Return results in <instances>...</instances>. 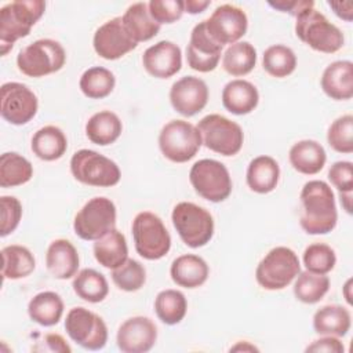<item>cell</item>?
I'll list each match as a JSON object with an SVG mask.
<instances>
[{"label": "cell", "mask_w": 353, "mask_h": 353, "mask_svg": "<svg viewBox=\"0 0 353 353\" xmlns=\"http://www.w3.org/2000/svg\"><path fill=\"white\" fill-rule=\"evenodd\" d=\"M92 250L97 262L106 269H114L128 258L125 236L116 228L101 239L95 240Z\"/></svg>", "instance_id": "28"}, {"label": "cell", "mask_w": 353, "mask_h": 353, "mask_svg": "<svg viewBox=\"0 0 353 353\" xmlns=\"http://www.w3.org/2000/svg\"><path fill=\"white\" fill-rule=\"evenodd\" d=\"M1 274L4 280L28 277L36 268V259L29 248L18 244L1 248Z\"/></svg>", "instance_id": "33"}, {"label": "cell", "mask_w": 353, "mask_h": 353, "mask_svg": "<svg viewBox=\"0 0 353 353\" xmlns=\"http://www.w3.org/2000/svg\"><path fill=\"white\" fill-rule=\"evenodd\" d=\"M170 102L179 114L192 117L205 108L208 87L196 76H183L171 85Z\"/></svg>", "instance_id": "19"}, {"label": "cell", "mask_w": 353, "mask_h": 353, "mask_svg": "<svg viewBox=\"0 0 353 353\" xmlns=\"http://www.w3.org/2000/svg\"><path fill=\"white\" fill-rule=\"evenodd\" d=\"M288 159L295 171L305 175H314L324 168L327 153L317 141L302 139L291 146Z\"/></svg>", "instance_id": "25"}, {"label": "cell", "mask_w": 353, "mask_h": 353, "mask_svg": "<svg viewBox=\"0 0 353 353\" xmlns=\"http://www.w3.org/2000/svg\"><path fill=\"white\" fill-rule=\"evenodd\" d=\"M350 325V312L341 305H325L313 314V328L319 335L345 336Z\"/></svg>", "instance_id": "29"}, {"label": "cell", "mask_w": 353, "mask_h": 353, "mask_svg": "<svg viewBox=\"0 0 353 353\" xmlns=\"http://www.w3.org/2000/svg\"><path fill=\"white\" fill-rule=\"evenodd\" d=\"M222 46L218 44L207 32L205 21L199 22L190 33V40L186 47L188 65L200 73L212 72L221 59Z\"/></svg>", "instance_id": "17"}, {"label": "cell", "mask_w": 353, "mask_h": 353, "mask_svg": "<svg viewBox=\"0 0 353 353\" xmlns=\"http://www.w3.org/2000/svg\"><path fill=\"white\" fill-rule=\"evenodd\" d=\"M328 179L341 192L353 190V164L350 161H336L328 170Z\"/></svg>", "instance_id": "46"}, {"label": "cell", "mask_w": 353, "mask_h": 353, "mask_svg": "<svg viewBox=\"0 0 353 353\" xmlns=\"http://www.w3.org/2000/svg\"><path fill=\"white\" fill-rule=\"evenodd\" d=\"M92 46L101 58L114 61L132 51L138 43L127 33L121 17H116L95 30Z\"/></svg>", "instance_id": "16"}, {"label": "cell", "mask_w": 353, "mask_h": 353, "mask_svg": "<svg viewBox=\"0 0 353 353\" xmlns=\"http://www.w3.org/2000/svg\"><path fill=\"white\" fill-rule=\"evenodd\" d=\"M189 181L194 192L211 203H221L232 193V178L228 168L214 159L196 161L189 171Z\"/></svg>", "instance_id": "11"}, {"label": "cell", "mask_w": 353, "mask_h": 353, "mask_svg": "<svg viewBox=\"0 0 353 353\" xmlns=\"http://www.w3.org/2000/svg\"><path fill=\"white\" fill-rule=\"evenodd\" d=\"M170 274L176 285L183 288H197L207 281L210 268L201 256L183 254L172 261Z\"/></svg>", "instance_id": "23"}, {"label": "cell", "mask_w": 353, "mask_h": 353, "mask_svg": "<svg viewBox=\"0 0 353 353\" xmlns=\"http://www.w3.org/2000/svg\"><path fill=\"white\" fill-rule=\"evenodd\" d=\"M262 66L268 74L283 79L295 70L296 55L290 47L284 44H274L265 50L262 57Z\"/></svg>", "instance_id": "40"}, {"label": "cell", "mask_w": 353, "mask_h": 353, "mask_svg": "<svg viewBox=\"0 0 353 353\" xmlns=\"http://www.w3.org/2000/svg\"><path fill=\"white\" fill-rule=\"evenodd\" d=\"M0 92V113L10 124L23 125L36 116L39 101L36 94L28 85L8 81L1 85Z\"/></svg>", "instance_id": "14"}, {"label": "cell", "mask_w": 353, "mask_h": 353, "mask_svg": "<svg viewBox=\"0 0 353 353\" xmlns=\"http://www.w3.org/2000/svg\"><path fill=\"white\" fill-rule=\"evenodd\" d=\"M294 283V295L298 301L313 305L324 298L330 290V279L325 274L299 272Z\"/></svg>", "instance_id": "39"}, {"label": "cell", "mask_w": 353, "mask_h": 353, "mask_svg": "<svg viewBox=\"0 0 353 353\" xmlns=\"http://www.w3.org/2000/svg\"><path fill=\"white\" fill-rule=\"evenodd\" d=\"M46 3L41 0H15L0 8V51L7 55L18 39L26 37L43 17Z\"/></svg>", "instance_id": "2"}, {"label": "cell", "mask_w": 353, "mask_h": 353, "mask_svg": "<svg viewBox=\"0 0 353 353\" xmlns=\"http://www.w3.org/2000/svg\"><path fill=\"white\" fill-rule=\"evenodd\" d=\"M339 199H341V204L343 205L346 212L350 214L352 212V192H341Z\"/></svg>", "instance_id": "52"}, {"label": "cell", "mask_w": 353, "mask_h": 353, "mask_svg": "<svg viewBox=\"0 0 353 353\" xmlns=\"http://www.w3.org/2000/svg\"><path fill=\"white\" fill-rule=\"evenodd\" d=\"M152 18L159 23H172L185 12L181 0H152L148 3Z\"/></svg>", "instance_id": "45"}, {"label": "cell", "mask_w": 353, "mask_h": 353, "mask_svg": "<svg viewBox=\"0 0 353 353\" xmlns=\"http://www.w3.org/2000/svg\"><path fill=\"white\" fill-rule=\"evenodd\" d=\"M32 350L34 352H55V353H70L72 347L66 343L63 336L59 334H46L41 342H37Z\"/></svg>", "instance_id": "47"}, {"label": "cell", "mask_w": 353, "mask_h": 353, "mask_svg": "<svg viewBox=\"0 0 353 353\" xmlns=\"http://www.w3.org/2000/svg\"><path fill=\"white\" fill-rule=\"evenodd\" d=\"M349 284H350V280H347V283H346V285H345V288H346V291L349 290ZM346 301L349 302V303H352V299H350V295L349 294H346Z\"/></svg>", "instance_id": "54"}, {"label": "cell", "mask_w": 353, "mask_h": 353, "mask_svg": "<svg viewBox=\"0 0 353 353\" xmlns=\"http://www.w3.org/2000/svg\"><path fill=\"white\" fill-rule=\"evenodd\" d=\"M123 131V124L119 116L110 110L94 113L85 124L87 138L99 146H108L119 139Z\"/></svg>", "instance_id": "31"}, {"label": "cell", "mask_w": 353, "mask_h": 353, "mask_svg": "<svg viewBox=\"0 0 353 353\" xmlns=\"http://www.w3.org/2000/svg\"><path fill=\"white\" fill-rule=\"evenodd\" d=\"M66 52L63 47L52 39H40L25 48L17 57V66L28 77H43L63 68Z\"/></svg>", "instance_id": "8"}, {"label": "cell", "mask_w": 353, "mask_h": 353, "mask_svg": "<svg viewBox=\"0 0 353 353\" xmlns=\"http://www.w3.org/2000/svg\"><path fill=\"white\" fill-rule=\"evenodd\" d=\"M301 272L298 255L288 247L272 248L258 263L255 279L269 291L283 290L290 285Z\"/></svg>", "instance_id": "5"}, {"label": "cell", "mask_w": 353, "mask_h": 353, "mask_svg": "<svg viewBox=\"0 0 353 353\" xmlns=\"http://www.w3.org/2000/svg\"><path fill=\"white\" fill-rule=\"evenodd\" d=\"M142 65L153 77H172L182 68L181 48L170 40H161L145 50L142 55Z\"/></svg>", "instance_id": "20"}, {"label": "cell", "mask_w": 353, "mask_h": 353, "mask_svg": "<svg viewBox=\"0 0 353 353\" xmlns=\"http://www.w3.org/2000/svg\"><path fill=\"white\" fill-rule=\"evenodd\" d=\"M299 225L307 234H327L336 226L338 212L332 189L324 181L313 179L303 185Z\"/></svg>", "instance_id": "1"}, {"label": "cell", "mask_w": 353, "mask_h": 353, "mask_svg": "<svg viewBox=\"0 0 353 353\" xmlns=\"http://www.w3.org/2000/svg\"><path fill=\"white\" fill-rule=\"evenodd\" d=\"M201 135L196 125L185 120L168 121L159 134V148L165 159L174 163H186L201 148Z\"/></svg>", "instance_id": "10"}, {"label": "cell", "mask_w": 353, "mask_h": 353, "mask_svg": "<svg viewBox=\"0 0 353 353\" xmlns=\"http://www.w3.org/2000/svg\"><path fill=\"white\" fill-rule=\"evenodd\" d=\"M79 263V252L69 240L57 239L51 241L46 254V265L55 279L68 280L76 276Z\"/></svg>", "instance_id": "21"}, {"label": "cell", "mask_w": 353, "mask_h": 353, "mask_svg": "<svg viewBox=\"0 0 353 353\" xmlns=\"http://www.w3.org/2000/svg\"><path fill=\"white\" fill-rule=\"evenodd\" d=\"M247 345V342L244 341L243 343L241 342H239V345H236L234 347H232L230 350H258L255 346H252V345H248V346H245Z\"/></svg>", "instance_id": "53"}, {"label": "cell", "mask_w": 353, "mask_h": 353, "mask_svg": "<svg viewBox=\"0 0 353 353\" xmlns=\"http://www.w3.org/2000/svg\"><path fill=\"white\" fill-rule=\"evenodd\" d=\"M268 4L274 10H279L281 12H288L290 15H294V17H296L305 8H310L314 6L312 0H276V1H268Z\"/></svg>", "instance_id": "49"}, {"label": "cell", "mask_w": 353, "mask_h": 353, "mask_svg": "<svg viewBox=\"0 0 353 353\" xmlns=\"http://www.w3.org/2000/svg\"><path fill=\"white\" fill-rule=\"evenodd\" d=\"M328 145L338 153L353 152V116L343 114L335 119L327 131Z\"/></svg>", "instance_id": "43"}, {"label": "cell", "mask_w": 353, "mask_h": 353, "mask_svg": "<svg viewBox=\"0 0 353 353\" xmlns=\"http://www.w3.org/2000/svg\"><path fill=\"white\" fill-rule=\"evenodd\" d=\"M302 259L306 270L317 274L330 273L336 263L335 251L325 243H313L307 245Z\"/></svg>", "instance_id": "42"}, {"label": "cell", "mask_w": 353, "mask_h": 353, "mask_svg": "<svg viewBox=\"0 0 353 353\" xmlns=\"http://www.w3.org/2000/svg\"><path fill=\"white\" fill-rule=\"evenodd\" d=\"M280 178L277 161L266 154L252 159L248 164L245 179L248 188L259 194L270 193L276 189Z\"/></svg>", "instance_id": "26"}, {"label": "cell", "mask_w": 353, "mask_h": 353, "mask_svg": "<svg viewBox=\"0 0 353 353\" xmlns=\"http://www.w3.org/2000/svg\"><path fill=\"white\" fill-rule=\"evenodd\" d=\"M116 205L108 197H92L76 214L74 233L87 241H95L116 226Z\"/></svg>", "instance_id": "12"}, {"label": "cell", "mask_w": 353, "mask_h": 353, "mask_svg": "<svg viewBox=\"0 0 353 353\" xmlns=\"http://www.w3.org/2000/svg\"><path fill=\"white\" fill-rule=\"evenodd\" d=\"M256 63V50L248 41H237L230 44L223 57L222 68L230 76H245Z\"/></svg>", "instance_id": "36"}, {"label": "cell", "mask_w": 353, "mask_h": 353, "mask_svg": "<svg viewBox=\"0 0 353 353\" xmlns=\"http://www.w3.org/2000/svg\"><path fill=\"white\" fill-rule=\"evenodd\" d=\"M205 21L210 36L222 47L237 43L247 32L248 19L245 12L233 4L218 6Z\"/></svg>", "instance_id": "15"}, {"label": "cell", "mask_w": 353, "mask_h": 353, "mask_svg": "<svg viewBox=\"0 0 353 353\" xmlns=\"http://www.w3.org/2000/svg\"><path fill=\"white\" fill-rule=\"evenodd\" d=\"M70 172L76 181L98 188L114 186L121 178L120 168L113 160L91 149H80L73 153Z\"/></svg>", "instance_id": "7"}, {"label": "cell", "mask_w": 353, "mask_h": 353, "mask_svg": "<svg viewBox=\"0 0 353 353\" xmlns=\"http://www.w3.org/2000/svg\"><path fill=\"white\" fill-rule=\"evenodd\" d=\"M28 314L39 325L52 327L62 319L63 301L54 291L39 292L29 301Z\"/></svg>", "instance_id": "32"}, {"label": "cell", "mask_w": 353, "mask_h": 353, "mask_svg": "<svg viewBox=\"0 0 353 353\" xmlns=\"http://www.w3.org/2000/svg\"><path fill=\"white\" fill-rule=\"evenodd\" d=\"M171 221L181 240L190 248L205 245L214 236L212 215L194 203H178L172 210Z\"/></svg>", "instance_id": "4"}, {"label": "cell", "mask_w": 353, "mask_h": 353, "mask_svg": "<svg viewBox=\"0 0 353 353\" xmlns=\"http://www.w3.org/2000/svg\"><path fill=\"white\" fill-rule=\"evenodd\" d=\"M196 127L201 135L203 145L215 153L234 156L243 148L244 132L241 127L222 114H207Z\"/></svg>", "instance_id": "9"}, {"label": "cell", "mask_w": 353, "mask_h": 353, "mask_svg": "<svg viewBox=\"0 0 353 353\" xmlns=\"http://www.w3.org/2000/svg\"><path fill=\"white\" fill-rule=\"evenodd\" d=\"M32 152L44 161L61 159L68 149V139L57 125H44L32 137Z\"/></svg>", "instance_id": "30"}, {"label": "cell", "mask_w": 353, "mask_h": 353, "mask_svg": "<svg viewBox=\"0 0 353 353\" xmlns=\"http://www.w3.org/2000/svg\"><path fill=\"white\" fill-rule=\"evenodd\" d=\"M112 280L119 290L135 292L143 287L146 281V270L141 262L127 258L120 266L112 269Z\"/></svg>", "instance_id": "41"}, {"label": "cell", "mask_w": 353, "mask_h": 353, "mask_svg": "<svg viewBox=\"0 0 353 353\" xmlns=\"http://www.w3.org/2000/svg\"><path fill=\"white\" fill-rule=\"evenodd\" d=\"M157 341L156 324L145 316L127 319L117 330V347L124 353H146Z\"/></svg>", "instance_id": "18"}, {"label": "cell", "mask_w": 353, "mask_h": 353, "mask_svg": "<svg viewBox=\"0 0 353 353\" xmlns=\"http://www.w3.org/2000/svg\"><path fill=\"white\" fill-rule=\"evenodd\" d=\"M1 225H0V236L6 237L12 233L22 218V204L14 196H1Z\"/></svg>", "instance_id": "44"}, {"label": "cell", "mask_w": 353, "mask_h": 353, "mask_svg": "<svg viewBox=\"0 0 353 353\" xmlns=\"http://www.w3.org/2000/svg\"><path fill=\"white\" fill-rule=\"evenodd\" d=\"M72 287L80 299L90 303L102 302L109 294L106 277L91 268L81 269L79 273H76Z\"/></svg>", "instance_id": "34"}, {"label": "cell", "mask_w": 353, "mask_h": 353, "mask_svg": "<svg viewBox=\"0 0 353 353\" xmlns=\"http://www.w3.org/2000/svg\"><path fill=\"white\" fill-rule=\"evenodd\" d=\"M116 84L114 74L102 66H92L87 69L79 81L81 92L90 99H102L108 97Z\"/></svg>", "instance_id": "38"}, {"label": "cell", "mask_w": 353, "mask_h": 353, "mask_svg": "<svg viewBox=\"0 0 353 353\" xmlns=\"http://www.w3.org/2000/svg\"><path fill=\"white\" fill-rule=\"evenodd\" d=\"M121 21L127 33L137 43L153 39L160 30V25L152 18L149 6L145 1L131 4L121 17Z\"/></svg>", "instance_id": "27"}, {"label": "cell", "mask_w": 353, "mask_h": 353, "mask_svg": "<svg viewBox=\"0 0 353 353\" xmlns=\"http://www.w3.org/2000/svg\"><path fill=\"white\" fill-rule=\"evenodd\" d=\"M188 310V301L178 290H163L154 299V312L159 320L167 325L181 323Z\"/></svg>", "instance_id": "37"}, {"label": "cell", "mask_w": 353, "mask_h": 353, "mask_svg": "<svg viewBox=\"0 0 353 353\" xmlns=\"http://www.w3.org/2000/svg\"><path fill=\"white\" fill-rule=\"evenodd\" d=\"M132 237L137 252L148 261L165 256L171 248V236L160 216L150 211H142L132 221Z\"/></svg>", "instance_id": "6"}, {"label": "cell", "mask_w": 353, "mask_h": 353, "mask_svg": "<svg viewBox=\"0 0 353 353\" xmlns=\"http://www.w3.org/2000/svg\"><path fill=\"white\" fill-rule=\"evenodd\" d=\"M306 352H327V353H343L345 346L343 343L336 338L331 335H323V338L313 341L312 345H309Z\"/></svg>", "instance_id": "48"}, {"label": "cell", "mask_w": 353, "mask_h": 353, "mask_svg": "<svg viewBox=\"0 0 353 353\" xmlns=\"http://www.w3.org/2000/svg\"><path fill=\"white\" fill-rule=\"evenodd\" d=\"M210 4H211V1H208V0H204V1L203 0H188V1H183V8H185V12L200 14Z\"/></svg>", "instance_id": "51"}, {"label": "cell", "mask_w": 353, "mask_h": 353, "mask_svg": "<svg viewBox=\"0 0 353 353\" xmlns=\"http://www.w3.org/2000/svg\"><path fill=\"white\" fill-rule=\"evenodd\" d=\"M321 88L331 99H350L353 97V63L350 61L330 63L323 72Z\"/></svg>", "instance_id": "22"}, {"label": "cell", "mask_w": 353, "mask_h": 353, "mask_svg": "<svg viewBox=\"0 0 353 353\" xmlns=\"http://www.w3.org/2000/svg\"><path fill=\"white\" fill-rule=\"evenodd\" d=\"M259 102V92L256 87L243 79H236L222 90V105L223 108L237 116L251 113Z\"/></svg>", "instance_id": "24"}, {"label": "cell", "mask_w": 353, "mask_h": 353, "mask_svg": "<svg viewBox=\"0 0 353 353\" xmlns=\"http://www.w3.org/2000/svg\"><path fill=\"white\" fill-rule=\"evenodd\" d=\"M33 176L30 161L17 152H6L0 156V186L15 188L29 182Z\"/></svg>", "instance_id": "35"}, {"label": "cell", "mask_w": 353, "mask_h": 353, "mask_svg": "<svg viewBox=\"0 0 353 353\" xmlns=\"http://www.w3.org/2000/svg\"><path fill=\"white\" fill-rule=\"evenodd\" d=\"M328 6L334 10V12L343 21L350 22L352 21V15H353V3L352 1H328Z\"/></svg>", "instance_id": "50"}, {"label": "cell", "mask_w": 353, "mask_h": 353, "mask_svg": "<svg viewBox=\"0 0 353 353\" xmlns=\"http://www.w3.org/2000/svg\"><path fill=\"white\" fill-rule=\"evenodd\" d=\"M295 18L296 37L314 51L334 54L343 47V33L320 11L314 10L313 7L305 8Z\"/></svg>", "instance_id": "3"}, {"label": "cell", "mask_w": 353, "mask_h": 353, "mask_svg": "<svg viewBox=\"0 0 353 353\" xmlns=\"http://www.w3.org/2000/svg\"><path fill=\"white\" fill-rule=\"evenodd\" d=\"M69 338L87 350H101L108 342V327L101 316L83 307H72L65 319Z\"/></svg>", "instance_id": "13"}]
</instances>
